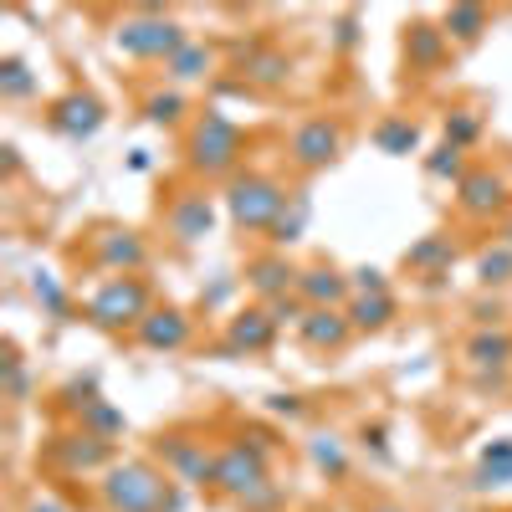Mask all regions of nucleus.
<instances>
[{
  "mask_svg": "<svg viewBox=\"0 0 512 512\" xmlns=\"http://www.w3.org/2000/svg\"><path fill=\"white\" fill-rule=\"evenodd\" d=\"M98 497L108 512H180L175 477H164L149 461H113L98 482Z\"/></svg>",
  "mask_w": 512,
  "mask_h": 512,
  "instance_id": "nucleus-1",
  "label": "nucleus"
},
{
  "mask_svg": "<svg viewBox=\"0 0 512 512\" xmlns=\"http://www.w3.org/2000/svg\"><path fill=\"white\" fill-rule=\"evenodd\" d=\"M221 200H226V216H231L236 231L262 236V231H272V226L282 221L292 190H287L282 180L262 175V169H246V175H231V185H226Z\"/></svg>",
  "mask_w": 512,
  "mask_h": 512,
  "instance_id": "nucleus-2",
  "label": "nucleus"
},
{
  "mask_svg": "<svg viewBox=\"0 0 512 512\" xmlns=\"http://www.w3.org/2000/svg\"><path fill=\"white\" fill-rule=\"evenodd\" d=\"M241 149H246V134L241 123L226 113V108H205L190 128V169L195 175H241Z\"/></svg>",
  "mask_w": 512,
  "mask_h": 512,
  "instance_id": "nucleus-3",
  "label": "nucleus"
},
{
  "mask_svg": "<svg viewBox=\"0 0 512 512\" xmlns=\"http://www.w3.org/2000/svg\"><path fill=\"white\" fill-rule=\"evenodd\" d=\"M185 26L175 16H164L154 6H139L128 21H118L113 31V52L118 57H134V62H169L180 47H185Z\"/></svg>",
  "mask_w": 512,
  "mask_h": 512,
  "instance_id": "nucleus-4",
  "label": "nucleus"
},
{
  "mask_svg": "<svg viewBox=\"0 0 512 512\" xmlns=\"http://www.w3.org/2000/svg\"><path fill=\"white\" fill-rule=\"evenodd\" d=\"M149 287L139 277H108L93 297H88V323L103 333H123V328H139L149 318Z\"/></svg>",
  "mask_w": 512,
  "mask_h": 512,
  "instance_id": "nucleus-5",
  "label": "nucleus"
},
{
  "mask_svg": "<svg viewBox=\"0 0 512 512\" xmlns=\"http://www.w3.org/2000/svg\"><path fill=\"white\" fill-rule=\"evenodd\" d=\"M272 482H267V456L262 451H251L246 441L226 446L216 456V492L236 497V502H251V497H262Z\"/></svg>",
  "mask_w": 512,
  "mask_h": 512,
  "instance_id": "nucleus-6",
  "label": "nucleus"
},
{
  "mask_svg": "<svg viewBox=\"0 0 512 512\" xmlns=\"http://www.w3.org/2000/svg\"><path fill=\"white\" fill-rule=\"evenodd\" d=\"M344 154V123L338 118H303L287 139V159L297 169H328Z\"/></svg>",
  "mask_w": 512,
  "mask_h": 512,
  "instance_id": "nucleus-7",
  "label": "nucleus"
},
{
  "mask_svg": "<svg viewBox=\"0 0 512 512\" xmlns=\"http://www.w3.org/2000/svg\"><path fill=\"white\" fill-rule=\"evenodd\" d=\"M88 251H93V262L113 277H134L139 267H149V241L139 231H128V226H98L88 236Z\"/></svg>",
  "mask_w": 512,
  "mask_h": 512,
  "instance_id": "nucleus-8",
  "label": "nucleus"
},
{
  "mask_svg": "<svg viewBox=\"0 0 512 512\" xmlns=\"http://www.w3.org/2000/svg\"><path fill=\"white\" fill-rule=\"evenodd\" d=\"M103 123H108V108L93 93H62L47 108V128H52V134H62V139H72V144L93 139Z\"/></svg>",
  "mask_w": 512,
  "mask_h": 512,
  "instance_id": "nucleus-9",
  "label": "nucleus"
},
{
  "mask_svg": "<svg viewBox=\"0 0 512 512\" xmlns=\"http://www.w3.org/2000/svg\"><path fill=\"white\" fill-rule=\"evenodd\" d=\"M159 461H164V472L175 482H185V487H216V456L205 451V441L164 436L159 441Z\"/></svg>",
  "mask_w": 512,
  "mask_h": 512,
  "instance_id": "nucleus-10",
  "label": "nucleus"
},
{
  "mask_svg": "<svg viewBox=\"0 0 512 512\" xmlns=\"http://www.w3.org/2000/svg\"><path fill=\"white\" fill-rule=\"evenodd\" d=\"M164 226H169V236H175L180 246H195V241H205L210 231H216V200L200 195V190H185V195L169 200Z\"/></svg>",
  "mask_w": 512,
  "mask_h": 512,
  "instance_id": "nucleus-11",
  "label": "nucleus"
},
{
  "mask_svg": "<svg viewBox=\"0 0 512 512\" xmlns=\"http://www.w3.org/2000/svg\"><path fill=\"white\" fill-rule=\"evenodd\" d=\"M456 205L466 210L472 221H487V216H502L507 210V180L497 169H466V180L456 185Z\"/></svg>",
  "mask_w": 512,
  "mask_h": 512,
  "instance_id": "nucleus-12",
  "label": "nucleus"
},
{
  "mask_svg": "<svg viewBox=\"0 0 512 512\" xmlns=\"http://www.w3.org/2000/svg\"><path fill=\"white\" fill-rule=\"evenodd\" d=\"M134 338L144 349H154V354H180L190 338H195V318L185 313V308H154L139 328H134Z\"/></svg>",
  "mask_w": 512,
  "mask_h": 512,
  "instance_id": "nucleus-13",
  "label": "nucleus"
},
{
  "mask_svg": "<svg viewBox=\"0 0 512 512\" xmlns=\"http://www.w3.org/2000/svg\"><path fill=\"white\" fill-rule=\"evenodd\" d=\"M297 297L308 308H349L354 303V287H349V272H338L328 262H313L297 272Z\"/></svg>",
  "mask_w": 512,
  "mask_h": 512,
  "instance_id": "nucleus-14",
  "label": "nucleus"
},
{
  "mask_svg": "<svg viewBox=\"0 0 512 512\" xmlns=\"http://www.w3.org/2000/svg\"><path fill=\"white\" fill-rule=\"evenodd\" d=\"M272 338H277V323H272L267 308H241V313H231V323H226L221 354H226V359H236V354H262V349H272Z\"/></svg>",
  "mask_w": 512,
  "mask_h": 512,
  "instance_id": "nucleus-15",
  "label": "nucleus"
},
{
  "mask_svg": "<svg viewBox=\"0 0 512 512\" xmlns=\"http://www.w3.org/2000/svg\"><path fill=\"white\" fill-rule=\"evenodd\" d=\"M52 461L62 466V472H108L113 466V441H98L88 431H72L62 441H52Z\"/></svg>",
  "mask_w": 512,
  "mask_h": 512,
  "instance_id": "nucleus-16",
  "label": "nucleus"
},
{
  "mask_svg": "<svg viewBox=\"0 0 512 512\" xmlns=\"http://www.w3.org/2000/svg\"><path fill=\"white\" fill-rule=\"evenodd\" d=\"M236 72H241L246 88H287L292 57L282 47H262V41H251V47L236 57Z\"/></svg>",
  "mask_w": 512,
  "mask_h": 512,
  "instance_id": "nucleus-17",
  "label": "nucleus"
},
{
  "mask_svg": "<svg viewBox=\"0 0 512 512\" xmlns=\"http://www.w3.org/2000/svg\"><path fill=\"white\" fill-rule=\"evenodd\" d=\"M297 272L303 267H292L282 251H267V256H251L246 262V287L262 297V303H277V297L297 292Z\"/></svg>",
  "mask_w": 512,
  "mask_h": 512,
  "instance_id": "nucleus-18",
  "label": "nucleus"
},
{
  "mask_svg": "<svg viewBox=\"0 0 512 512\" xmlns=\"http://www.w3.org/2000/svg\"><path fill=\"white\" fill-rule=\"evenodd\" d=\"M297 338L318 354H338L354 338V323H349L344 308H308V318L297 323Z\"/></svg>",
  "mask_w": 512,
  "mask_h": 512,
  "instance_id": "nucleus-19",
  "label": "nucleus"
},
{
  "mask_svg": "<svg viewBox=\"0 0 512 512\" xmlns=\"http://www.w3.org/2000/svg\"><path fill=\"white\" fill-rule=\"evenodd\" d=\"M446 31L436 26V21H410L405 26V62H410V72H436L441 62H446Z\"/></svg>",
  "mask_w": 512,
  "mask_h": 512,
  "instance_id": "nucleus-20",
  "label": "nucleus"
},
{
  "mask_svg": "<svg viewBox=\"0 0 512 512\" xmlns=\"http://www.w3.org/2000/svg\"><path fill=\"white\" fill-rule=\"evenodd\" d=\"M451 262H456V246H451V236H441V231L420 236V241L405 251V267H410V272H420V277H431V287L451 272Z\"/></svg>",
  "mask_w": 512,
  "mask_h": 512,
  "instance_id": "nucleus-21",
  "label": "nucleus"
},
{
  "mask_svg": "<svg viewBox=\"0 0 512 512\" xmlns=\"http://www.w3.org/2000/svg\"><path fill=\"white\" fill-rule=\"evenodd\" d=\"M420 123L415 118H400V113H390V118H379L374 123V149L379 154H390V159H410V154H420Z\"/></svg>",
  "mask_w": 512,
  "mask_h": 512,
  "instance_id": "nucleus-22",
  "label": "nucleus"
},
{
  "mask_svg": "<svg viewBox=\"0 0 512 512\" xmlns=\"http://www.w3.org/2000/svg\"><path fill=\"white\" fill-rule=\"evenodd\" d=\"M466 364L472 369H507L512 364V333L502 328H477L472 338H466Z\"/></svg>",
  "mask_w": 512,
  "mask_h": 512,
  "instance_id": "nucleus-23",
  "label": "nucleus"
},
{
  "mask_svg": "<svg viewBox=\"0 0 512 512\" xmlns=\"http://www.w3.org/2000/svg\"><path fill=\"white\" fill-rule=\"evenodd\" d=\"M472 487L477 492H497V487H512V436L482 446L477 456V472H472Z\"/></svg>",
  "mask_w": 512,
  "mask_h": 512,
  "instance_id": "nucleus-24",
  "label": "nucleus"
},
{
  "mask_svg": "<svg viewBox=\"0 0 512 512\" xmlns=\"http://www.w3.org/2000/svg\"><path fill=\"white\" fill-rule=\"evenodd\" d=\"M210 67H216V52H210L205 41H195V36H190L185 47L164 62V77L175 82V88H185V82H205V77H210Z\"/></svg>",
  "mask_w": 512,
  "mask_h": 512,
  "instance_id": "nucleus-25",
  "label": "nucleus"
},
{
  "mask_svg": "<svg viewBox=\"0 0 512 512\" xmlns=\"http://www.w3.org/2000/svg\"><path fill=\"white\" fill-rule=\"evenodd\" d=\"M441 31H446V41L472 47V41H482V36L492 31V11H487V6H446Z\"/></svg>",
  "mask_w": 512,
  "mask_h": 512,
  "instance_id": "nucleus-26",
  "label": "nucleus"
},
{
  "mask_svg": "<svg viewBox=\"0 0 512 512\" xmlns=\"http://www.w3.org/2000/svg\"><path fill=\"white\" fill-rule=\"evenodd\" d=\"M344 313H349L354 333H379V328H390V318H395V297H390V292H374V297H354V303H349Z\"/></svg>",
  "mask_w": 512,
  "mask_h": 512,
  "instance_id": "nucleus-27",
  "label": "nucleus"
},
{
  "mask_svg": "<svg viewBox=\"0 0 512 512\" xmlns=\"http://www.w3.org/2000/svg\"><path fill=\"white\" fill-rule=\"evenodd\" d=\"M308 456H313V466H318L328 482H344V477H349V446L338 441L333 431H318V436L308 441Z\"/></svg>",
  "mask_w": 512,
  "mask_h": 512,
  "instance_id": "nucleus-28",
  "label": "nucleus"
},
{
  "mask_svg": "<svg viewBox=\"0 0 512 512\" xmlns=\"http://www.w3.org/2000/svg\"><path fill=\"white\" fill-rule=\"evenodd\" d=\"M308 221H313V195H308V190H292V200H287V210H282V221L272 226V241H277V246L303 241Z\"/></svg>",
  "mask_w": 512,
  "mask_h": 512,
  "instance_id": "nucleus-29",
  "label": "nucleus"
},
{
  "mask_svg": "<svg viewBox=\"0 0 512 512\" xmlns=\"http://www.w3.org/2000/svg\"><path fill=\"white\" fill-rule=\"evenodd\" d=\"M31 297H36V308L47 313V318H67V313H72V297H67L62 277L47 272V267H36V272H31Z\"/></svg>",
  "mask_w": 512,
  "mask_h": 512,
  "instance_id": "nucleus-30",
  "label": "nucleus"
},
{
  "mask_svg": "<svg viewBox=\"0 0 512 512\" xmlns=\"http://www.w3.org/2000/svg\"><path fill=\"white\" fill-rule=\"evenodd\" d=\"M185 113H190V98H185L180 88H159V93L144 98V118H149L154 128H175Z\"/></svg>",
  "mask_w": 512,
  "mask_h": 512,
  "instance_id": "nucleus-31",
  "label": "nucleus"
},
{
  "mask_svg": "<svg viewBox=\"0 0 512 512\" xmlns=\"http://www.w3.org/2000/svg\"><path fill=\"white\" fill-rule=\"evenodd\" d=\"M425 175L441 180V185H461L466 180V149H456V144L441 139L431 154H425Z\"/></svg>",
  "mask_w": 512,
  "mask_h": 512,
  "instance_id": "nucleus-32",
  "label": "nucleus"
},
{
  "mask_svg": "<svg viewBox=\"0 0 512 512\" xmlns=\"http://www.w3.org/2000/svg\"><path fill=\"white\" fill-rule=\"evenodd\" d=\"M77 420H82V431H88V436H98V441H113V436H123V425H128V420H123V410H118L113 400H103V395H98L88 410H82Z\"/></svg>",
  "mask_w": 512,
  "mask_h": 512,
  "instance_id": "nucleus-33",
  "label": "nucleus"
},
{
  "mask_svg": "<svg viewBox=\"0 0 512 512\" xmlns=\"http://www.w3.org/2000/svg\"><path fill=\"white\" fill-rule=\"evenodd\" d=\"M31 93H36L31 67H26L21 57H6V62H0V98H6V103H26Z\"/></svg>",
  "mask_w": 512,
  "mask_h": 512,
  "instance_id": "nucleus-34",
  "label": "nucleus"
},
{
  "mask_svg": "<svg viewBox=\"0 0 512 512\" xmlns=\"http://www.w3.org/2000/svg\"><path fill=\"white\" fill-rule=\"evenodd\" d=\"M477 282L482 287H507L512 282V246H487L482 256H477Z\"/></svg>",
  "mask_w": 512,
  "mask_h": 512,
  "instance_id": "nucleus-35",
  "label": "nucleus"
},
{
  "mask_svg": "<svg viewBox=\"0 0 512 512\" xmlns=\"http://www.w3.org/2000/svg\"><path fill=\"white\" fill-rule=\"evenodd\" d=\"M477 139H482V113H477V108H451V113H446V144L472 149Z\"/></svg>",
  "mask_w": 512,
  "mask_h": 512,
  "instance_id": "nucleus-36",
  "label": "nucleus"
},
{
  "mask_svg": "<svg viewBox=\"0 0 512 512\" xmlns=\"http://www.w3.org/2000/svg\"><path fill=\"white\" fill-rule=\"evenodd\" d=\"M0 384H6V400L11 405H26L31 400V374L16 354H6V364H0Z\"/></svg>",
  "mask_w": 512,
  "mask_h": 512,
  "instance_id": "nucleus-37",
  "label": "nucleus"
},
{
  "mask_svg": "<svg viewBox=\"0 0 512 512\" xmlns=\"http://www.w3.org/2000/svg\"><path fill=\"white\" fill-rule=\"evenodd\" d=\"M57 400H62L67 410H77V415H82V410H88V405L98 400V379H93V374H77V379H67L62 390H57Z\"/></svg>",
  "mask_w": 512,
  "mask_h": 512,
  "instance_id": "nucleus-38",
  "label": "nucleus"
},
{
  "mask_svg": "<svg viewBox=\"0 0 512 512\" xmlns=\"http://www.w3.org/2000/svg\"><path fill=\"white\" fill-rule=\"evenodd\" d=\"M267 313H272V323L282 328V323H303L308 318V303H303V297H297V292H287V297H277V303H267Z\"/></svg>",
  "mask_w": 512,
  "mask_h": 512,
  "instance_id": "nucleus-39",
  "label": "nucleus"
},
{
  "mask_svg": "<svg viewBox=\"0 0 512 512\" xmlns=\"http://www.w3.org/2000/svg\"><path fill=\"white\" fill-rule=\"evenodd\" d=\"M349 287H354V297L390 292V282H384V272H379V267H354V272H349Z\"/></svg>",
  "mask_w": 512,
  "mask_h": 512,
  "instance_id": "nucleus-40",
  "label": "nucleus"
},
{
  "mask_svg": "<svg viewBox=\"0 0 512 512\" xmlns=\"http://www.w3.org/2000/svg\"><path fill=\"white\" fill-rule=\"evenodd\" d=\"M359 36H364V31H359V16H354V11H344V16L333 21V47H338V52H354Z\"/></svg>",
  "mask_w": 512,
  "mask_h": 512,
  "instance_id": "nucleus-41",
  "label": "nucleus"
},
{
  "mask_svg": "<svg viewBox=\"0 0 512 512\" xmlns=\"http://www.w3.org/2000/svg\"><path fill=\"white\" fill-rule=\"evenodd\" d=\"M359 441H364V451H374L379 461H390V431H384V425H364Z\"/></svg>",
  "mask_w": 512,
  "mask_h": 512,
  "instance_id": "nucleus-42",
  "label": "nucleus"
},
{
  "mask_svg": "<svg viewBox=\"0 0 512 512\" xmlns=\"http://www.w3.org/2000/svg\"><path fill=\"white\" fill-rule=\"evenodd\" d=\"M267 410H272V415L297 420V415H303V395H267Z\"/></svg>",
  "mask_w": 512,
  "mask_h": 512,
  "instance_id": "nucleus-43",
  "label": "nucleus"
},
{
  "mask_svg": "<svg viewBox=\"0 0 512 512\" xmlns=\"http://www.w3.org/2000/svg\"><path fill=\"white\" fill-rule=\"evenodd\" d=\"M226 297H231V277H221L216 287H210V292H205V308H221V303H226Z\"/></svg>",
  "mask_w": 512,
  "mask_h": 512,
  "instance_id": "nucleus-44",
  "label": "nucleus"
},
{
  "mask_svg": "<svg viewBox=\"0 0 512 512\" xmlns=\"http://www.w3.org/2000/svg\"><path fill=\"white\" fill-rule=\"evenodd\" d=\"M0 154H6V180H16V175H21V149H16V144H6Z\"/></svg>",
  "mask_w": 512,
  "mask_h": 512,
  "instance_id": "nucleus-45",
  "label": "nucleus"
},
{
  "mask_svg": "<svg viewBox=\"0 0 512 512\" xmlns=\"http://www.w3.org/2000/svg\"><path fill=\"white\" fill-rule=\"evenodd\" d=\"M26 512H72V507H67V502H57V497H36Z\"/></svg>",
  "mask_w": 512,
  "mask_h": 512,
  "instance_id": "nucleus-46",
  "label": "nucleus"
},
{
  "mask_svg": "<svg viewBox=\"0 0 512 512\" xmlns=\"http://www.w3.org/2000/svg\"><path fill=\"white\" fill-rule=\"evenodd\" d=\"M149 164H154V159H149V149H134V154H128V169H134V175H144Z\"/></svg>",
  "mask_w": 512,
  "mask_h": 512,
  "instance_id": "nucleus-47",
  "label": "nucleus"
},
{
  "mask_svg": "<svg viewBox=\"0 0 512 512\" xmlns=\"http://www.w3.org/2000/svg\"><path fill=\"white\" fill-rule=\"evenodd\" d=\"M502 246H512V226H507V231H502Z\"/></svg>",
  "mask_w": 512,
  "mask_h": 512,
  "instance_id": "nucleus-48",
  "label": "nucleus"
},
{
  "mask_svg": "<svg viewBox=\"0 0 512 512\" xmlns=\"http://www.w3.org/2000/svg\"><path fill=\"white\" fill-rule=\"evenodd\" d=\"M374 512H405V507H374Z\"/></svg>",
  "mask_w": 512,
  "mask_h": 512,
  "instance_id": "nucleus-49",
  "label": "nucleus"
}]
</instances>
